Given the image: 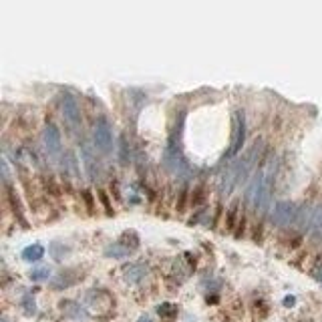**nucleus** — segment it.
Returning a JSON list of instances; mask_svg holds the SVG:
<instances>
[{
	"mask_svg": "<svg viewBox=\"0 0 322 322\" xmlns=\"http://www.w3.org/2000/svg\"><path fill=\"white\" fill-rule=\"evenodd\" d=\"M43 141L45 147L48 151V155H58L63 149V137H61V129L54 123H46L43 129Z\"/></svg>",
	"mask_w": 322,
	"mask_h": 322,
	"instance_id": "4",
	"label": "nucleus"
},
{
	"mask_svg": "<svg viewBox=\"0 0 322 322\" xmlns=\"http://www.w3.org/2000/svg\"><path fill=\"white\" fill-rule=\"evenodd\" d=\"M61 306H63V310H67V312L75 314V318H81V316H83V310H81L77 304H73V302H63Z\"/></svg>",
	"mask_w": 322,
	"mask_h": 322,
	"instance_id": "11",
	"label": "nucleus"
},
{
	"mask_svg": "<svg viewBox=\"0 0 322 322\" xmlns=\"http://www.w3.org/2000/svg\"><path fill=\"white\" fill-rule=\"evenodd\" d=\"M81 157H83V165L87 169V173H89L91 180H97L101 175V165H99V159L95 155V151L91 149L89 143H83L81 145Z\"/></svg>",
	"mask_w": 322,
	"mask_h": 322,
	"instance_id": "5",
	"label": "nucleus"
},
{
	"mask_svg": "<svg viewBox=\"0 0 322 322\" xmlns=\"http://www.w3.org/2000/svg\"><path fill=\"white\" fill-rule=\"evenodd\" d=\"M139 322H153L151 318H147V316H143V318H139Z\"/></svg>",
	"mask_w": 322,
	"mask_h": 322,
	"instance_id": "16",
	"label": "nucleus"
},
{
	"mask_svg": "<svg viewBox=\"0 0 322 322\" xmlns=\"http://www.w3.org/2000/svg\"><path fill=\"white\" fill-rule=\"evenodd\" d=\"M298 218V210L294 203H290V201H280L274 206V212H272V222L280 228H286L290 224H294Z\"/></svg>",
	"mask_w": 322,
	"mask_h": 322,
	"instance_id": "3",
	"label": "nucleus"
},
{
	"mask_svg": "<svg viewBox=\"0 0 322 322\" xmlns=\"http://www.w3.org/2000/svg\"><path fill=\"white\" fill-rule=\"evenodd\" d=\"M43 256H45V248L41 244H33L22 250V260H26V262H39Z\"/></svg>",
	"mask_w": 322,
	"mask_h": 322,
	"instance_id": "8",
	"label": "nucleus"
},
{
	"mask_svg": "<svg viewBox=\"0 0 322 322\" xmlns=\"http://www.w3.org/2000/svg\"><path fill=\"white\" fill-rule=\"evenodd\" d=\"M236 135H233V143H231V151H230V155H236V153H240V149H242V145H244V139H246V119H244V113L242 111H238V115H236Z\"/></svg>",
	"mask_w": 322,
	"mask_h": 322,
	"instance_id": "6",
	"label": "nucleus"
},
{
	"mask_svg": "<svg viewBox=\"0 0 322 322\" xmlns=\"http://www.w3.org/2000/svg\"><path fill=\"white\" fill-rule=\"evenodd\" d=\"M129 254V248L121 246V244H113L105 250V256H113V258H125Z\"/></svg>",
	"mask_w": 322,
	"mask_h": 322,
	"instance_id": "9",
	"label": "nucleus"
},
{
	"mask_svg": "<svg viewBox=\"0 0 322 322\" xmlns=\"http://www.w3.org/2000/svg\"><path fill=\"white\" fill-rule=\"evenodd\" d=\"M145 274H147V268H145L143 264H131V266L125 268V280L131 282V284H135L141 278H145Z\"/></svg>",
	"mask_w": 322,
	"mask_h": 322,
	"instance_id": "7",
	"label": "nucleus"
},
{
	"mask_svg": "<svg viewBox=\"0 0 322 322\" xmlns=\"http://www.w3.org/2000/svg\"><path fill=\"white\" fill-rule=\"evenodd\" d=\"M24 310L31 314V312H35V300H31V298H24Z\"/></svg>",
	"mask_w": 322,
	"mask_h": 322,
	"instance_id": "13",
	"label": "nucleus"
},
{
	"mask_svg": "<svg viewBox=\"0 0 322 322\" xmlns=\"http://www.w3.org/2000/svg\"><path fill=\"white\" fill-rule=\"evenodd\" d=\"M284 304H286V306H292V304H294V298H292V296H288V298L284 300Z\"/></svg>",
	"mask_w": 322,
	"mask_h": 322,
	"instance_id": "15",
	"label": "nucleus"
},
{
	"mask_svg": "<svg viewBox=\"0 0 322 322\" xmlns=\"http://www.w3.org/2000/svg\"><path fill=\"white\" fill-rule=\"evenodd\" d=\"M61 107H63V117H65V123L73 129V131H79L81 127V107L77 103V99L71 95V93H63L61 95Z\"/></svg>",
	"mask_w": 322,
	"mask_h": 322,
	"instance_id": "2",
	"label": "nucleus"
},
{
	"mask_svg": "<svg viewBox=\"0 0 322 322\" xmlns=\"http://www.w3.org/2000/svg\"><path fill=\"white\" fill-rule=\"evenodd\" d=\"M157 310H159L161 316H171V314L175 312V306H173V304H161Z\"/></svg>",
	"mask_w": 322,
	"mask_h": 322,
	"instance_id": "12",
	"label": "nucleus"
},
{
	"mask_svg": "<svg viewBox=\"0 0 322 322\" xmlns=\"http://www.w3.org/2000/svg\"><path fill=\"white\" fill-rule=\"evenodd\" d=\"M93 139H95V147L101 153H111L113 151V129L107 119H99L93 129Z\"/></svg>",
	"mask_w": 322,
	"mask_h": 322,
	"instance_id": "1",
	"label": "nucleus"
},
{
	"mask_svg": "<svg viewBox=\"0 0 322 322\" xmlns=\"http://www.w3.org/2000/svg\"><path fill=\"white\" fill-rule=\"evenodd\" d=\"M314 278H316L318 282H322V266H318V268L314 270Z\"/></svg>",
	"mask_w": 322,
	"mask_h": 322,
	"instance_id": "14",
	"label": "nucleus"
},
{
	"mask_svg": "<svg viewBox=\"0 0 322 322\" xmlns=\"http://www.w3.org/2000/svg\"><path fill=\"white\" fill-rule=\"evenodd\" d=\"M31 280H35V282H41V280H48V276H50V270L48 268H37V270H31Z\"/></svg>",
	"mask_w": 322,
	"mask_h": 322,
	"instance_id": "10",
	"label": "nucleus"
}]
</instances>
